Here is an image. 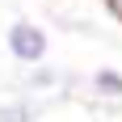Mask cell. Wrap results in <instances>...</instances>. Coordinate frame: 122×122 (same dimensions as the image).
<instances>
[{
	"label": "cell",
	"mask_w": 122,
	"mask_h": 122,
	"mask_svg": "<svg viewBox=\"0 0 122 122\" xmlns=\"http://www.w3.org/2000/svg\"><path fill=\"white\" fill-rule=\"evenodd\" d=\"M51 88H59V72H55V67H46V63L25 67V97H34V93H51Z\"/></svg>",
	"instance_id": "cell-4"
},
{
	"label": "cell",
	"mask_w": 122,
	"mask_h": 122,
	"mask_svg": "<svg viewBox=\"0 0 122 122\" xmlns=\"http://www.w3.org/2000/svg\"><path fill=\"white\" fill-rule=\"evenodd\" d=\"M4 46H9V55L21 63V67H34V63H46L51 34H46V25L30 21V17H17V21H9V30H4Z\"/></svg>",
	"instance_id": "cell-1"
},
{
	"label": "cell",
	"mask_w": 122,
	"mask_h": 122,
	"mask_svg": "<svg viewBox=\"0 0 122 122\" xmlns=\"http://www.w3.org/2000/svg\"><path fill=\"white\" fill-rule=\"evenodd\" d=\"M0 122H38V101L25 93L13 101H0Z\"/></svg>",
	"instance_id": "cell-3"
},
{
	"label": "cell",
	"mask_w": 122,
	"mask_h": 122,
	"mask_svg": "<svg viewBox=\"0 0 122 122\" xmlns=\"http://www.w3.org/2000/svg\"><path fill=\"white\" fill-rule=\"evenodd\" d=\"M84 88L97 101H122V67H93Z\"/></svg>",
	"instance_id": "cell-2"
},
{
	"label": "cell",
	"mask_w": 122,
	"mask_h": 122,
	"mask_svg": "<svg viewBox=\"0 0 122 122\" xmlns=\"http://www.w3.org/2000/svg\"><path fill=\"white\" fill-rule=\"evenodd\" d=\"M105 4H110V13H114V17H122V0H105Z\"/></svg>",
	"instance_id": "cell-5"
}]
</instances>
